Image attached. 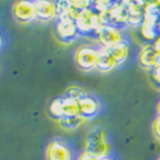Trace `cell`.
Here are the masks:
<instances>
[{
    "mask_svg": "<svg viewBox=\"0 0 160 160\" xmlns=\"http://www.w3.org/2000/svg\"><path fill=\"white\" fill-rule=\"evenodd\" d=\"M57 33L64 41H71L74 37H77V35L79 32L77 28L76 21L69 19V18H58Z\"/></svg>",
    "mask_w": 160,
    "mask_h": 160,
    "instance_id": "cell-8",
    "label": "cell"
},
{
    "mask_svg": "<svg viewBox=\"0 0 160 160\" xmlns=\"http://www.w3.org/2000/svg\"><path fill=\"white\" fill-rule=\"evenodd\" d=\"M33 5L36 10V17L40 21L50 22L58 18L57 4L54 0H33Z\"/></svg>",
    "mask_w": 160,
    "mask_h": 160,
    "instance_id": "cell-7",
    "label": "cell"
},
{
    "mask_svg": "<svg viewBox=\"0 0 160 160\" xmlns=\"http://www.w3.org/2000/svg\"><path fill=\"white\" fill-rule=\"evenodd\" d=\"M98 57H99V48L91 45H81L77 48L74 52V62L79 69L90 72L96 69Z\"/></svg>",
    "mask_w": 160,
    "mask_h": 160,
    "instance_id": "cell-2",
    "label": "cell"
},
{
    "mask_svg": "<svg viewBox=\"0 0 160 160\" xmlns=\"http://www.w3.org/2000/svg\"><path fill=\"white\" fill-rule=\"evenodd\" d=\"M78 104H79V115L82 118H85L86 121L98 115L100 109H101V105H100L99 100L90 96V95L81 99L78 101Z\"/></svg>",
    "mask_w": 160,
    "mask_h": 160,
    "instance_id": "cell-9",
    "label": "cell"
},
{
    "mask_svg": "<svg viewBox=\"0 0 160 160\" xmlns=\"http://www.w3.org/2000/svg\"><path fill=\"white\" fill-rule=\"evenodd\" d=\"M100 160H113V159H110V158H104V159H100Z\"/></svg>",
    "mask_w": 160,
    "mask_h": 160,
    "instance_id": "cell-25",
    "label": "cell"
},
{
    "mask_svg": "<svg viewBox=\"0 0 160 160\" xmlns=\"http://www.w3.org/2000/svg\"><path fill=\"white\" fill-rule=\"evenodd\" d=\"M156 110H158V117H160V101L158 102V106H156Z\"/></svg>",
    "mask_w": 160,
    "mask_h": 160,
    "instance_id": "cell-24",
    "label": "cell"
},
{
    "mask_svg": "<svg viewBox=\"0 0 160 160\" xmlns=\"http://www.w3.org/2000/svg\"><path fill=\"white\" fill-rule=\"evenodd\" d=\"M117 67H118V63L112 57L109 50L106 48H104V46H100L99 48V57H98L96 69L101 73H108V72H112L113 69H115Z\"/></svg>",
    "mask_w": 160,
    "mask_h": 160,
    "instance_id": "cell-11",
    "label": "cell"
},
{
    "mask_svg": "<svg viewBox=\"0 0 160 160\" xmlns=\"http://www.w3.org/2000/svg\"><path fill=\"white\" fill-rule=\"evenodd\" d=\"M77 160H100V159H98L96 156H94V155H91V154L83 151L81 155L77 158Z\"/></svg>",
    "mask_w": 160,
    "mask_h": 160,
    "instance_id": "cell-22",
    "label": "cell"
},
{
    "mask_svg": "<svg viewBox=\"0 0 160 160\" xmlns=\"http://www.w3.org/2000/svg\"><path fill=\"white\" fill-rule=\"evenodd\" d=\"M151 129H152V133L154 136L160 141V117H156L152 122V126H151Z\"/></svg>",
    "mask_w": 160,
    "mask_h": 160,
    "instance_id": "cell-21",
    "label": "cell"
},
{
    "mask_svg": "<svg viewBox=\"0 0 160 160\" xmlns=\"http://www.w3.org/2000/svg\"><path fill=\"white\" fill-rule=\"evenodd\" d=\"M12 12L14 18L21 23H30L37 18L33 2H30V0H18V2H16L12 7Z\"/></svg>",
    "mask_w": 160,
    "mask_h": 160,
    "instance_id": "cell-4",
    "label": "cell"
},
{
    "mask_svg": "<svg viewBox=\"0 0 160 160\" xmlns=\"http://www.w3.org/2000/svg\"><path fill=\"white\" fill-rule=\"evenodd\" d=\"M0 48H2V37H0Z\"/></svg>",
    "mask_w": 160,
    "mask_h": 160,
    "instance_id": "cell-26",
    "label": "cell"
},
{
    "mask_svg": "<svg viewBox=\"0 0 160 160\" xmlns=\"http://www.w3.org/2000/svg\"><path fill=\"white\" fill-rule=\"evenodd\" d=\"M137 60L142 68L148 71H152L158 65H160V52L155 50L152 44L146 42L138 50Z\"/></svg>",
    "mask_w": 160,
    "mask_h": 160,
    "instance_id": "cell-3",
    "label": "cell"
},
{
    "mask_svg": "<svg viewBox=\"0 0 160 160\" xmlns=\"http://www.w3.org/2000/svg\"><path fill=\"white\" fill-rule=\"evenodd\" d=\"M158 26H159V31H160V22H159V23H158Z\"/></svg>",
    "mask_w": 160,
    "mask_h": 160,
    "instance_id": "cell-27",
    "label": "cell"
},
{
    "mask_svg": "<svg viewBox=\"0 0 160 160\" xmlns=\"http://www.w3.org/2000/svg\"><path fill=\"white\" fill-rule=\"evenodd\" d=\"M114 3H115L114 0H94L92 7L95 8V12L99 13V14H106L112 9Z\"/></svg>",
    "mask_w": 160,
    "mask_h": 160,
    "instance_id": "cell-17",
    "label": "cell"
},
{
    "mask_svg": "<svg viewBox=\"0 0 160 160\" xmlns=\"http://www.w3.org/2000/svg\"><path fill=\"white\" fill-rule=\"evenodd\" d=\"M151 74H152V78L155 79V82L160 85V65H158L156 68L151 71Z\"/></svg>",
    "mask_w": 160,
    "mask_h": 160,
    "instance_id": "cell-23",
    "label": "cell"
},
{
    "mask_svg": "<svg viewBox=\"0 0 160 160\" xmlns=\"http://www.w3.org/2000/svg\"><path fill=\"white\" fill-rule=\"evenodd\" d=\"M65 96L79 101L81 99H83L85 96H87V92H86L82 87H79V86H71L68 90H67Z\"/></svg>",
    "mask_w": 160,
    "mask_h": 160,
    "instance_id": "cell-19",
    "label": "cell"
},
{
    "mask_svg": "<svg viewBox=\"0 0 160 160\" xmlns=\"http://www.w3.org/2000/svg\"><path fill=\"white\" fill-rule=\"evenodd\" d=\"M158 160H160V156H159V159H158Z\"/></svg>",
    "mask_w": 160,
    "mask_h": 160,
    "instance_id": "cell-29",
    "label": "cell"
},
{
    "mask_svg": "<svg viewBox=\"0 0 160 160\" xmlns=\"http://www.w3.org/2000/svg\"><path fill=\"white\" fill-rule=\"evenodd\" d=\"M62 108H63V117L79 115V104L74 99L67 96L62 98Z\"/></svg>",
    "mask_w": 160,
    "mask_h": 160,
    "instance_id": "cell-15",
    "label": "cell"
},
{
    "mask_svg": "<svg viewBox=\"0 0 160 160\" xmlns=\"http://www.w3.org/2000/svg\"><path fill=\"white\" fill-rule=\"evenodd\" d=\"M49 113L52 118L55 119H62L63 118V108H62V98L52 100L49 105Z\"/></svg>",
    "mask_w": 160,
    "mask_h": 160,
    "instance_id": "cell-18",
    "label": "cell"
},
{
    "mask_svg": "<svg viewBox=\"0 0 160 160\" xmlns=\"http://www.w3.org/2000/svg\"><path fill=\"white\" fill-rule=\"evenodd\" d=\"M140 35H141V37L145 40L146 42L152 44L155 40L159 37V35H160L159 26L156 23L142 21V23L140 26Z\"/></svg>",
    "mask_w": 160,
    "mask_h": 160,
    "instance_id": "cell-13",
    "label": "cell"
},
{
    "mask_svg": "<svg viewBox=\"0 0 160 160\" xmlns=\"http://www.w3.org/2000/svg\"><path fill=\"white\" fill-rule=\"evenodd\" d=\"M96 37L100 45L104 48H110L115 44L122 42L124 40L123 33L119 30V27H115V26H112V24H105L96 33Z\"/></svg>",
    "mask_w": 160,
    "mask_h": 160,
    "instance_id": "cell-5",
    "label": "cell"
},
{
    "mask_svg": "<svg viewBox=\"0 0 160 160\" xmlns=\"http://www.w3.org/2000/svg\"><path fill=\"white\" fill-rule=\"evenodd\" d=\"M48 160H73V154L68 145L63 141L55 140L46 148Z\"/></svg>",
    "mask_w": 160,
    "mask_h": 160,
    "instance_id": "cell-6",
    "label": "cell"
},
{
    "mask_svg": "<svg viewBox=\"0 0 160 160\" xmlns=\"http://www.w3.org/2000/svg\"><path fill=\"white\" fill-rule=\"evenodd\" d=\"M71 4L76 10H85L90 9L94 4V0H71Z\"/></svg>",
    "mask_w": 160,
    "mask_h": 160,
    "instance_id": "cell-20",
    "label": "cell"
},
{
    "mask_svg": "<svg viewBox=\"0 0 160 160\" xmlns=\"http://www.w3.org/2000/svg\"><path fill=\"white\" fill-rule=\"evenodd\" d=\"M109 50V52L112 54V57L115 59V62L118 63V65L121 64H124L127 62V59L129 58V52H131V49H129V44L123 40L122 42L119 44H115L110 48H106Z\"/></svg>",
    "mask_w": 160,
    "mask_h": 160,
    "instance_id": "cell-12",
    "label": "cell"
},
{
    "mask_svg": "<svg viewBox=\"0 0 160 160\" xmlns=\"http://www.w3.org/2000/svg\"><path fill=\"white\" fill-rule=\"evenodd\" d=\"M143 21L159 23L160 22V4L159 3H149L143 8Z\"/></svg>",
    "mask_w": 160,
    "mask_h": 160,
    "instance_id": "cell-14",
    "label": "cell"
},
{
    "mask_svg": "<svg viewBox=\"0 0 160 160\" xmlns=\"http://www.w3.org/2000/svg\"><path fill=\"white\" fill-rule=\"evenodd\" d=\"M86 122V119L82 118L81 115H73V117H63L62 119H59V124L68 131H73L77 129L81 126H83Z\"/></svg>",
    "mask_w": 160,
    "mask_h": 160,
    "instance_id": "cell-16",
    "label": "cell"
},
{
    "mask_svg": "<svg viewBox=\"0 0 160 160\" xmlns=\"http://www.w3.org/2000/svg\"><path fill=\"white\" fill-rule=\"evenodd\" d=\"M86 152L96 156L98 159L109 158L110 154V143L108 141L106 132L100 128L95 127L88 131L86 137Z\"/></svg>",
    "mask_w": 160,
    "mask_h": 160,
    "instance_id": "cell-1",
    "label": "cell"
},
{
    "mask_svg": "<svg viewBox=\"0 0 160 160\" xmlns=\"http://www.w3.org/2000/svg\"><path fill=\"white\" fill-rule=\"evenodd\" d=\"M95 10L85 9L78 13L76 18V24L79 33H94V17H95Z\"/></svg>",
    "mask_w": 160,
    "mask_h": 160,
    "instance_id": "cell-10",
    "label": "cell"
},
{
    "mask_svg": "<svg viewBox=\"0 0 160 160\" xmlns=\"http://www.w3.org/2000/svg\"><path fill=\"white\" fill-rule=\"evenodd\" d=\"M158 3H159V4H160V0H158Z\"/></svg>",
    "mask_w": 160,
    "mask_h": 160,
    "instance_id": "cell-28",
    "label": "cell"
}]
</instances>
